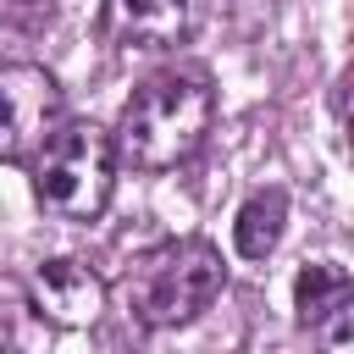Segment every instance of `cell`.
Instances as JSON below:
<instances>
[{"label": "cell", "instance_id": "1", "mask_svg": "<svg viewBox=\"0 0 354 354\" xmlns=\"http://www.w3.org/2000/svg\"><path fill=\"white\" fill-rule=\"evenodd\" d=\"M210 122H216V88L205 72H155L122 105V122L111 133L116 166L171 171L199 155V144L210 138Z\"/></svg>", "mask_w": 354, "mask_h": 354}, {"label": "cell", "instance_id": "2", "mask_svg": "<svg viewBox=\"0 0 354 354\" xmlns=\"http://www.w3.org/2000/svg\"><path fill=\"white\" fill-rule=\"evenodd\" d=\"M221 288H227V266L210 238H166V243L144 249L116 282L127 321H138L149 332L199 321L221 299Z\"/></svg>", "mask_w": 354, "mask_h": 354}, {"label": "cell", "instance_id": "3", "mask_svg": "<svg viewBox=\"0 0 354 354\" xmlns=\"http://www.w3.org/2000/svg\"><path fill=\"white\" fill-rule=\"evenodd\" d=\"M116 188V144L100 122H61L33 155V199L55 221H94Z\"/></svg>", "mask_w": 354, "mask_h": 354}, {"label": "cell", "instance_id": "4", "mask_svg": "<svg viewBox=\"0 0 354 354\" xmlns=\"http://www.w3.org/2000/svg\"><path fill=\"white\" fill-rule=\"evenodd\" d=\"M61 122H66L61 83L39 61L0 66V160H11V166L33 160Z\"/></svg>", "mask_w": 354, "mask_h": 354}, {"label": "cell", "instance_id": "5", "mask_svg": "<svg viewBox=\"0 0 354 354\" xmlns=\"http://www.w3.org/2000/svg\"><path fill=\"white\" fill-rule=\"evenodd\" d=\"M28 310L61 332H77V326H94L100 310H105V277L77 260V254H55V260H39L33 277H28Z\"/></svg>", "mask_w": 354, "mask_h": 354}, {"label": "cell", "instance_id": "6", "mask_svg": "<svg viewBox=\"0 0 354 354\" xmlns=\"http://www.w3.org/2000/svg\"><path fill=\"white\" fill-rule=\"evenodd\" d=\"M100 33L116 50H177L194 33V0H105Z\"/></svg>", "mask_w": 354, "mask_h": 354}, {"label": "cell", "instance_id": "7", "mask_svg": "<svg viewBox=\"0 0 354 354\" xmlns=\"http://www.w3.org/2000/svg\"><path fill=\"white\" fill-rule=\"evenodd\" d=\"M282 221H288V194L282 188H260L243 199L238 221H232V243L243 260H266L282 243Z\"/></svg>", "mask_w": 354, "mask_h": 354}, {"label": "cell", "instance_id": "8", "mask_svg": "<svg viewBox=\"0 0 354 354\" xmlns=\"http://www.w3.org/2000/svg\"><path fill=\"white\" fill-rule=\"evenodd\" d=\"M348 299H354V282H348V271L332 266V260H315V266H304V271L293 277V315H299L304 332H310L326 310H337V304H348Z\"/></svg>", "mask_w": 354, "mask_h": 354}, {"label": "cell", "instance_id": "9", "mask_svg": "<svg viewBox=\"0 0 354 354\" xmlns=\"http://www.w3.org/2000/svg\"><path fill=\"white\" fill-rule=\"evenodd\" d=\"M310 332H315V354H354V299L326 310Z\"/></svg>", "mask_w": 354, "mask_h": 354}]
</instances>
